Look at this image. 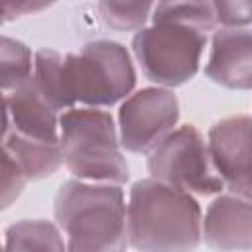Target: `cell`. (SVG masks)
Listing matches in <instances>:
<instances>
[{
    "instance_id": "1",
    "label": "cell",
    "mask_w": 252,
    "mask_h": 252,
    "mask_svg": "<svg viewBox=\"0 0 252 252\" xmlns=\"http://www.w3.org/2000/svg\"><path fill=\"white\" fill-rule=\"evenodd\" d=\"M126 228L138 252H195L203 240V209L195 195L146 177L130 187Z\"/></svg>"
},
{
    "instance_id": "2",
    "label": "cell",
    "mask_w": 252,
    "mask_h": 252,
    "mask_svg": "<svg viewBox=\"0 0 252 252\" xmlns=\"http://www.w3.org/2000/svg\"><path fill=\"white\" fill-rule=\"evenodd\" d=\"M67 252H126V199L120 185L65 181L53 199Z\"/></svg>"
},
{
    "instance_id": "3",
    "label": "cell",
    "mask_w": 252,
    "mask_h": 252,
    "mask_svg": "<svg viewBox=\"0 0 252 252\" xmlns=\"http://www.w3.org/2000/svg\"><path fill=\"white\" fill-rule=\"evenodd\" d=\"M59 148L63 165L75 179L124 185L130 169L122 154L118 126L102 108H71L59 116Z\"/></svg>"
},
{
    "instance_id": "4",
    "label": "cell",
    "mask_w": 252,
    "mask_h": 252,
    "mask_svg": "<svg viewBox=\"0 0 252 252\" xmlns=\"http://www.w3.org/2000/svg\"><path fill=\"white\" fill-rule=\"evenodd\" d=\"M207 41V33L197 28L152 22L134 33L132 53L150 83L161 89H175L197 75Z\"/></svg>"
},
{
    "instance_id": "5",
    "label": "cell",
    "mask_w": 252,
    "mask_h": 252,
    "mask_svg": "<svg viewBox=\"0 0 252 252\" xmlns=\"http://www.w3.org/2000/svg\"><path fill=\"white\" fill-rule=\"evenodd\" d=\"M65 65L77 102L89 108H108L124 102L136 87L130 51L112 39L85 43L79 53H67Z\"/></svg>"
},
{
    "instance_id": "6",
    "label": "cell",
    "mask_w": 252,
    "mask_h": 252,
    "mask_svg": "<svg viewBox=\"0 0 252 252\" xmlns=\"http://www.w3.org/2000/svg\"><path fill=\"white\" fill-rule=\"evenodd\" d=\"M150 177L191 195H220L224 181L211 159L205 136L193 126L175 128L152 154H148Z\"/></svg>"
},
{
    "instance_id": "7",
    "label": "cell",
    "mask_w": 252,
    "mask_h": 252,
    "mask_svg": "<svg viewBox=\"0 0 252 252\" xmlns=\"http://www.w3.org/2000/svg\"><path fill=\"white\" fill-rule=\"evenodd\" d=\"M179 120V100L171 89L146 87L132 93L118 108V136L122 150L152 154Z\"/></svg>"
},
{
    "instance_id": "8",
    "label": "cell",
    "mask_w": 252,
    "mask_h": 252,
    "mask_svg": "<svg viewBox=\"0 0 252 252\" xmlns=\"http://www.w3.org/2000/svg\"><path fill=\"white\" fill-rule=\"evenodd\" d=\"M207 144L224 189L252 201V116L236 114L215 122Z\"/></svg>"
},
{
    "instance_id": "9",
    "label": "cell",
    "mask_w": 252,
    "mask_h": 252,
    "mask_svg": "<svg viewBox=\"0 0 252 252\" xmlns=\"http://www.w3.org/2000/svg\"><path fill=\"white\" fill-rule=\"evenodd\" d=\"M205 77L232 91L252 89V30L219 28L211 37Z\"/></svg>"
},
{
    "instance_id": "10",
    "label": "cell",
    "mask_w": 252,
    "mask_h": 252,
    "mask_svg": "<svg viewBox=\"0 0 252 252\" xmlns=\"http://www.w3.org/2000/svg\"><path fill=\"white\" fill-rule=\"evenodd\" d=\"M203 240L219 252L252 250V201L217 195L203 215Z\"/></svg>"
},
{
    "instance_id": "11",
    "label": "cell",
    "mask_w": 252,
    "mask_h": 252,
    "mask_svg": "<svg viewBox=\"0 0 252 252\" xmlns=\"http://www.w3.org/2000/svg\"><path fill=\"white\" fill-rule=\"evenodd\" d=\"M32 140L59 144V116L45 102L33 81H26L10 93H4V130Z\"/></svg>"
},
{
    "instance_id": "12",
    "label": "cell",
    "mask_w": 252,
    "mask_h": 252,
    "mask_svg": "<svg viewBox=\"0 0 252 252\" xmlns=\"http://www.w3.org/2000/svg\"><path fill=\"white\" fill-rule=\"evenodd\" d=\"M32 81L45 102L55 112H67L75 108L77 100L71 91L69 73L65 65V55L55 49H37L33 53V75Z\"/></svg>"
},
{
    "instance_id": "13",
    "label": "cell",
    "mask_w": 252,
    "mask_h": 252,
    "mask_svg": "<svg viewBox=\"0 0 252 252\" xmlns=\"http://www.w3.org/2000/svg\"><path fill=\"white\" fill-rule=\"evenodd\" d=\"M2 148L20 165L28 181H39L53 175L63 163L59 144H47L26 138L16 132L2 134Z\"/></svg>"
},
{
    "instance_id": "14",
    "label": "cell",
    "mask_w": 252,
    "mask_h": 252,
    "mask_svg": "<svg viewBox=\"0 0 252 252\" xmlns=\"http://www.w3.org/2000/svg\"><path fill=\"white\" fill-rule=\"evenodd\" d=\"M4 252H67V242L55 222L24 219L6 228Z\"/></svg>"
},
{
    "instance_id": "15",
    "label": "cell",
    "mask_w": 252,
    "mask_h": 252,
    "mask_svg": "<svg viewBox=\"0 0 252 252\" xmlns=\"http://www.w3.org/2000/svg\"><path fill=\"white\" fill-rule=\"evenodd\" d=\"M33 75L32 49L8 35L0 37V85L2 93H10L16 87L30 81Z\"/></svg>"
},
{
    "instance_id": "16",
    "label": "cell",
    "mask_w": 252,
    "mask_h": 252,
    "mask_svg": "<svg viewBox=\"0 0 252 252\" xmlns=\"http://www.w3.org/2000/svg\"><path fill=\"white\" fill-rule=\"evenodd\" d=\"M152 22H175L205 33L217 30L213 2H158L152 12Z\"/></svg>"
},
{
    "instance_id": "17",
    "label": "cell",
    "mask_w": 252,
    "mask_h": 252,
    "mask_svg": "<svg viewBox=\"0 0 252 252\" xmlns=\"http://www.w3.org/2000/svg\"><path fill=\"white\" fill-rule=\"evenodd\" d=\"M154 2H98V16L102 24L118 32H140L148 26L154 12Z\"/></svg>"
},
{
    "instance_id": "18",
    "label": "cell",
    "mask_w": 252,
    "mask_h": 252,
    "mask_svg": "<svg viewBox=\"0 0 252 252\" xmlns=\"http://www.w3.org/2000/svg\"><path fill=\"white\" fill-rule=\"evenodd\" d=\"M217 26L228 30H246L252 26V2H213Z\"/></svg>"
},
{
    "instance_id": "19",
    "label": "cell",
    "mask_w": 252,
    "mask_h": 252,
    "mask_svg": "<svg viewBox=\"0 0 252 252\" xmlns=\"http://www.w3.org/2000/svg\"><path fill=\"white\" fill-rule=\"evenodd\" d=\"M28 179L20 165L12 159L10 154L4 152L2 158V209H8L24 191Z\"/></svg>"
},
{
    "instance_id": "20",
    "label": "cell",
    "mask_w": 252,
    "mask_h": 252,
    "mask_svg": "<svg viewBox=\"0 0 252 252\" xmlns=\"http://www.w3.org/2000/svg\"><path fill=\"white\" fill-rule=\"evenodd\" d=\"M49 4H45V2H6L4 4V22H8V20H14V18H18V16H22V14H28V12H37V10H43V8H47Z\"/></svg>"
}]
</instances>
